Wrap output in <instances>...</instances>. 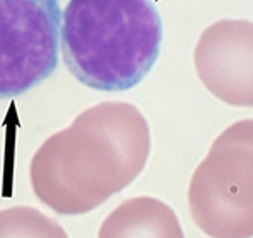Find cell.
I'll return each mask as SVG.
<instances>
[{"label":"cell","instance_id":"5b68a950","mask_svg":"<svg viewBox=\"0 0 253 238\" xmlns=\"http://www.w3.org/2000/svg\"><path fill=\"white\" fill-rule=\"evenodd\" d=\"M201 83L231 106H253V22L223 19L203 31L194 49Z\"/></svg>","mask_w":253,"mask_h":238},{"label":"cell","instance_id":"52a82bcc","mask_svg":"<svg viewBox=\"0 0 253 238\" xmlns=\"http://www.w3.org/2000/svg\"><path fill=\"white\" fill-rule=\"evenodd\" d=\"M0 237H66V232L44 213L19 206L0 211Z\"/></svg>","mask_w":253,"mask_h":238},{"label":"cell","instance_id":"277c9868","mask_svg":"<svg viewBox=\"0 0 253 238\" xmlns=\"http://www.w3.org/2000/svg\"><path fill=\"white\" fill-rule=\"evenodd\" d=\"M58 0H0V100L20 96L58 66Z\"/></svg>","mask_w":253,"mask_h":238},{"label":"cell","instance_id":"8992f818","mask_svg":"<svg viewBox=\"0 0 253 238\" xmlns=\"http://www.w3.org/2000/svg\"><path fill=\"white\" fill-rule=\"evenodd\" d=\"M101 238H181L179 220L166 203L150 196L132 198L115 208L101 223L98 232Z\"/></svg>","mask_w":253,"mask_h":238},{"label":"cell","instance_id":"6da1fadb","mask_svg":"<svg viewBox=\"0 0 253 238\" xmlns=\"http://www.w3.org/2000/svg\"><path fill=\"white\" fill-rule=\"evenodd\" d=\"M150 129L126 101L86 108L31 161L36 196L58 215H84L130 186L149 161Z\"/></svg>","mask_w":253,"mask_h":238},{"label":"cell","instance_id":"7a4b0ae2","mask_svg":"<svg viewBox=\"0 0 253 238\" xmlns=\"http://www.w3.org/2000/svg\"><path fill=\"white\" fill-rule=\"evenodd\" d=\"M162 22L150 0H69L61 51L71 75L98 92H126L156 64Z\"/></svg>","mask_w":253,"mask_h":238},{"label":"cell","instance_id":"3957f363","mask_svg":"<svg viewBox=\"0 0 253 238\" xmlns=\"http://www.w3.org/2000/svg\"><path fill=\"white\" fill-rule=\"evenodd\" d=\"M189 211L205 235L253 237V120L216 137L189 183Z\"/></svg>","mask_w":253,"mask_h":238}]
</instances>
